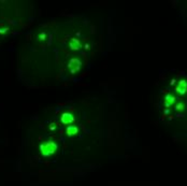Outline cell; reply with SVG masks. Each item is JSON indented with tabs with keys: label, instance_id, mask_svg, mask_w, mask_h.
Here are the masks:
<instances>
[{
	"label": "cell",
	"instance_id": "7a4b0ae2",
	"mask_svg": "<svg viewBox=\"0 0 187 186\" xmlns=\"http://www.w3.org/2000/svg\"><path fill=\"white\" fill-rule=\"evenodd\" d=\"M82 68V61L79 58H72L68 63V69L70 70L71 73H76L78 71L81 70Z\"/></svg>",
	"mask_w": 187,
	"mask_h": 186
},
{
	"label": "cell",
	"instance_id": "5b68a950",
	"mask_svg": "<svg viewBox=\"0 0 187 186\" xmlns=\"http://www.w3.org/2000/svg\"><path fill=\"white\" fill-rule=\"evenodd\" d=\"M69 46H70L71 49L73 51H79V49H82V42L76 38H72L69 41Z\"/></svg>",
	"mask_w": 187,
	"mask_h": 186
},
{
	"label": "cell",
	"instance_id": "8992f818",
	"mask_svg": "<svg viewBox=\"0 0 187 186\" xmlns=\"http://www.w3.org/2000/svg\"><path fill=\"white\" fill-rule=\"evenodd\" d=\"M177 101V98H175V96H173L172 94H168V95L165 97V105H166L167 108H169L171 105H173Z\"/></svg>",
	"mask_w": 187,
	"mask_h": 186
},
{
	"label": "cell",
	"instance_id": "ba28073f",
	"mask_svg": "<svg viewBox=\"0 0 187 186\" xmlns=\"http://www.w3.org/2000/svg\"><path fill=\"white\" fill-rule=\"evenodd\" d=\"M184 108H185V104H184V102L181 101L175 105V111H183Z\"/></svg>",
	"mask_w": 187,
	"mask_h": 186
},
{
	"label": "cell",
	"instance_id": "52a82bcc",
	"mask_svg": "<svg viewBox=\"0 0 187 186\" xmlns=\"http://www.w3.org/2000/svg\"><path fill=\"white\" fill-rule=\"evenodd\" d=\"M66 132L69 137H72V136H75V134H79V128L78 126L75 125H69V126L66 128Z\"/></svg>",
	"mask_w": 187,
	"mask_h": 186
},
{
	"label": "cell",
	"instance_id": "6da1fadb",
	"mask_svg": "<svg viewBox=\"0 0 187 186\" xmlns=\"http://www.w3.org/2000/svg\"><path fill=\"white\" fill-rule=\"evenodd\" d=\"M58 145L54 141H45L40 145V152L43 157H49L57 151Z\"/></svg>",
	"mask_w": 187,
	"mask_h": 186
},
{
	"label": "cell",
	"instance_id": "277c9868",
	"mask_svg": "<svg viewBox=\"0 0 187 186\" xmlns=\"http://www.w3.org/2000/svg\"><path fill=\"white\" fill-rule=\"evenodd\" d=\"M175 91L182 96L185 95L187 93V82L185 81V80H181V81L177 83V87H175Z\"/></svg>",
	"mask_w": 187,
	"mask_h": 186
},
{
	"label": "cell",
	"instance_id": "3957f363",
	"mask_svg": "<svg viewBox=\"0 0 187 186\" xmlns=\"http://www.w3.org/2000/svg\"><path fill=\"white\" fill-rule=\"evenodd\" d=\"M60 121H61V123L64 124V125H71L72 123H74V121H75V117L73 116V114H71L70 112H65L61 114L60 116Z\"/></svg>",
	"mask_w": 187,
	"mask_h": 186
}]
</instances>
